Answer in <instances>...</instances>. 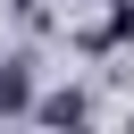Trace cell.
I'll return each mask as SVG.
<instances>
[{"label": "cell", "instance_id": "3957f363", "mask_svg": "<svg viewBox=\"0 0 134 134\" xmlns=\"http://www.w3.org/2000/svg\"><path fill=\"white\" fill-rule=\"evenodd\" d=\"M126 34H134V0H117V8H109V25H100V34H92V50H117V42H126Z\"/></svg>", "mask_w": 134, "mask_h": 134}, {"label": "cell", "instance_id": "277c9868", "mask_svg": "<svg viewBox=\"0 0 134 134\" xmlns=\"http://www.w3.org/2000/svg\"><path fill=\"white\" fill-rule=\"evenodd\" d=\"M126 134H134V117H126Z\"/></svg>", "mask_w": 134, "mask_h": 134}, {"label": "cell", "instance_id": "6da1fadb", "mask_svg": "<svg viewBox=\"0 0 134 134\" xmlns=\"http://www.w3.org/2000/svg\"><path fill=\"white\" fill-rule=\"evenodd\" d=\"M25 109H34V59L8 50L0 59V117H25Z\"/></svg>", "mask_w": 134, "mask_h": 134}, {"label": "cell", "instance_id": "7a4b0ae2", "mask_svg": "<svg viewBox=\"0 0 134 134\" xmlns=\"http://www.w3.org/2000/svg\"><path fill=\"white\" fill-rule=\"evenodd\" d=\"M34 109H42V126H59V134H75V126H84V92H50V100L34 92Z\"/></svg>", "mask_w": 134, "mask_h": 134}]
</instances>
